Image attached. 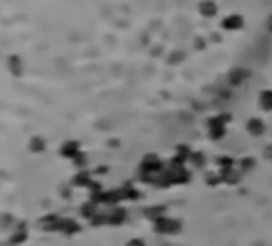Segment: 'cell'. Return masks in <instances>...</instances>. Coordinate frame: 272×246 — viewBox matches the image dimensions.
<instances>
[{
	"label": "cell",
	"mask_w": 272,
	"mask_h": 246,
	"mask_svg": "<svg viewBox=\"0 0 272 246\" xmlns=\"http://www.w3.org/2000/svg\"><path fill=\"white\" fill-rule=\"evenodd\" d=\"M257 104H259L261 111L272 113V89H264V92L259 94V98H257Z\"/></svg>",
	"instance_id": "obj_2"
},
{
	"label": "cell",
	"mask_w": 272,
	"mask_h": 246,
	"mask_svg": "<svg viewBox=\"0 0 272 246\" xmlns=\"http://www.w3.org/2000/svg\"><path fill=\"white\" fill-rule=\"evenodd\" d=\"M242 26H244V22H242L240 15H228L223 20V28L225 30H240Z\"/></svg>",
	"instance_id": "obj_3"
},
{
	"label": "cell",
	"mask_w": 272,
	"mask_h": 246,
	"mask_svg": "<svg viewBox=\"0 0 272 246\" xmlns=\"http://www.w3.org/2000/svg\"><path fill=\"white\" fill-rule=\"evenodd\" d=\"M215 11H217V7H215L213 3H204L202 13H206V15H215Z\"/></svg>",
	"instance_id": "obj_4"
},
{
	"label": "cell",
	"mask_w": 272,
	"mask_h": 246,
	"mask_svg": "<svg viewBox=\"0 0 272 246\" xmlns=\"http://www.w3.org/2000/svg\"><path fill=\"white\" fill-rule=\"evenodd\" d=\"M266 26H268V30H270V32H272V15H270V17H268V22H266Z\"/></svg>",
	"instance_id": "obj_5"
},
{
	"label": "cell",
	"mask_w": 272,
	"mask_h": 246,
	"mask_svg": "<svg viewBox=\"0 0 272 246\" xmlns=\"http://www.w3.org/2000/svg\"><path fill=\"white\" fill-rule=\"evenodd\" d=\"M244 127H247V132H249L251 136H255V138H257V136H264V134H266V125H264V121H261V119H257V117L249 119Z\"/></svg>",
	"instance_id": "obj_1"
}]
</instances>
